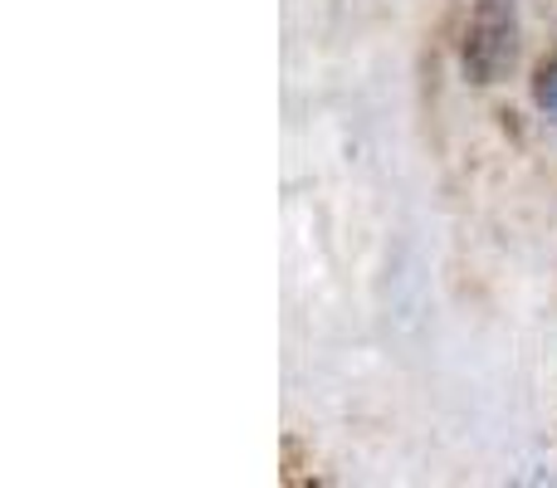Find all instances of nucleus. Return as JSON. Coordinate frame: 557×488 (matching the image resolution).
Masks as SVG:
<instances>
[{"label": "nucleus", "instance_id": "nucleus-1", "mask_svg": "<svg viewBox=\"0 0 557 488\" xmlns=\"http://www.w3.org/2000/svg\"><path fill=\"white\" fill-rule=\"evenodd\" d=\"M519 59V10L513 0H480L465 25V74L470 84H499Z\"/></svg>", "mask_w": 557, "mask_h": 488}, {"label": "nucleus", "instance_id": "nucleus-2", "mask_svg": "<svg viewBox=\"0 0 557 488\" xmlns=\"http://www.w3.org/2000/svg\"><path fill=\"white\" fill-rule=\"evenodd\" d=\"M533 98H539L543 117L557 123V59H543L539 74H533Z\"/></svg>", "mask_w": 557, "mask_h": 488}]
</instances>
